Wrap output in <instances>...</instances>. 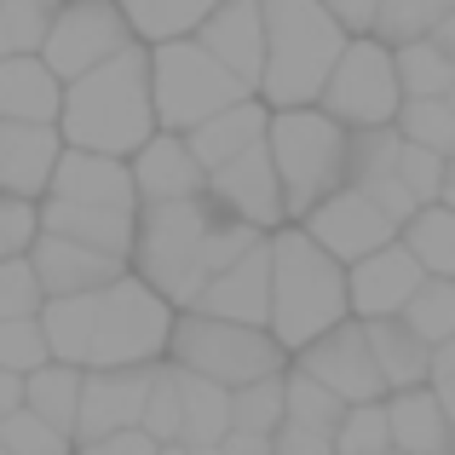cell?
I'll return each instance as SVG.
<instances>
[{
	"mask_svg": "<svg viewBox=\"0 0 455 455\" xmlns=\"http://www.w3.org/2000/svg\"><path fill=\"white\" fill-rule=\"evenodd\" d=\"M58 133L64 145L104 150V156H133L156 133L150 110V46L127 41L122 52L99 58L92 69L64 81L58 99Z\"/></svg>",
	"mask_w": 455,
	"mask_h": 455,
	"instance_id": "6da1fadb",
	"label": "cell"
},
{
	"mask_svg": "<svg viewBox=\"0 0 455 455\" xmlns=\"http://www.w3.org/2000/svg\"><path fill=\"white\" fill-rule=\"evenodd\" d=\"M266 248H271V317H266V329L283 352H300L323 329L352 317L346 311V266L329 248L311 243L294 220L271 225Z\"/></svg>",
	"mask_w": 455,
	"mask_h": 455,
	"instance_id": "7a4b0ae2",
	"label": "cell"
},
{
	"mask_svg": "<svg viewBox=\"0 0 455 455\" xmlns=\"http://www.w3.org/2000/svg\"><path fill=\"white\" fill-rule=\"evenodd\" d=\"M259 29H266V58H259L254 92L271 110L317 104L323 76L346 46V29L334 23V12L323 0H259Z\"/></svg>",
	"mask_w": 455,
	"mask_h": 455,
	"instance_id": "3957f363",
	"label": "cell"
},
{
	"mask_svg": "<svg viewBox=\"0 0 455 455\" xmlns=\"http://www.w3.org/2000/svg\"><path fill=\"white\" fill-rule=\"evenodd\" d=\"M220 220L208 196H173V202H139L133 213V248L127 271L150 283L173 311H185L208 283V231Z\"/></svg>",
	"mask_w": 455,
	"mask_h": 455,
	"instance_id": "277c9868",
	"label": "cell"
},
{
	"mask_svg": "<svg viewBox=\"0 0 455 455\" xmlns=\"http://www.w3.org/2000/svg\"><path fill=\"white\" fill-rule=\"evenodd\" d=\"M266 156L283 190V220H300L311 202L346 185V127L317 104H289L266 116Z\"/></svg>",
	"mask_w": 455,
	"mask_h": 455,
	"instance_id": "5b68a950",
	"label": "cell"
},
{
	"mask_svg": "<svg viewBox=\"0 0 455 455\" xmlns=\"http://www.w3.org/2000/svg\"><path fill=\"white\" fill-rule=\"evenodd\" d=\"M248 81L231 76L196 35H167V41H150V110L156 127L167 133H185L202 116L225 110V104L248 99Z\"/></svg>",
	"mask_w": 455,
	"mask_h": 455,
	"instance_id": "8992f818",
	"label": "cell"
},
{
	"mask_svg": "<svg viewBox=\"0 0 455 455\" xmlns=\"http://www.w3.org/2000/svg\"><path fill=\"white\" fill-rule=\"evenodd\" d=\"M167 363L190 369V375H208L220 387H243V380L277 375L289 363V352L271 340V329L185 306V311H173V329H167Z\"/></svg>",
	"mask_w": 455,
	"mask_h": 455,
	"instance_id": "52a82bcc",
	"label": "cell"
},
{
	"mask_svg": "<svg viewBox=\"0 0 455 455\" xmlns=\"http://www.w3.org/2000/svg\"><path fill=\"white\" fill-rule=\"evenodd\" d=\"M167 329H173V306H167L139 271H122V277H110L99 289V300H92L87 369L156 363V357H167Z\"/></svg>",
	"mask_w": 455,
	"mask_h": 455,
	"instance_id": "ba28073f",
	"label": "cell"
},
{
	"mask_svg": "<svg viewBox=\"0 0 455 455\" xmlns=\"http://www.w3.org/2000/svg\"><path fill=\"white\" fill-rule=\"evenodd\" d=\"M398 76H392V46L375 35H346L340 58L329 64L317 87V110H329L340 127H387L398 116Z\"/></svg>",
	"mask_w": 455,
	"mask_h": 455,
	"instance_id": "9c48e42d",
	"label": "cell"
},
{
	"mask_svg": "<svg viewBox=\"0 0 455 455\" xmlns=\"http://www.w3.org/2000/svg\"><path fill=\"white\" fill-rule=\"evenodd\" d=\"M127 41H139V35L127 29L116 0H58L35 52L46 58V69H52L58 81H69V76H81V69H92L99 58L122 52Z\"/></svg>",
	"mask_w": 455,
	"mask_h": 455,
	"instance_id": "30bf717a",
	"label": "cell"
},
{
	"mask_svg": "<svg viewBox=\"0 0 455 455\" xmlns=\"http://www.w3.org/2000/svg\"><path fill=\"white\" fill-rule=\"evenodd\" d=\"M294 225H300L317 248H329L340 266H352L357 254H369V248H380V243L398 236V220H387V213H380L363 190H352V185H334L329 196L311 202Z\"/></svg>",
	"mask_w": 455,
	"mask_h": 455,
	"instance_id": "8fae6325",
	"label": "cell"
},
{
	"mask_svg": "<svg viewBox=\"0 0 455 455\" xmlns=\"http://www.w3.org/2000/svg\"><path fill=\"white\" fill-rule=\"evenodd\" d=\"M306 375H317L334 398L346 403H363V398H387V380H380L375 357H369V340H363V323L357 317H340L334 329H323L317 340H306L300 352H289Z\"/></svg>",
	"mask_w": 455,
	"mask_h": 455,
	"instance_id": "7c38bea8",
	"label": "cell"
},
{
	"mask_svg": "<svg viewBox=\"0 0 455 455\" xmlns=\"http://www.w3.org/2000/svg\"><path fill=\"white\" fill-rule=\"evenodd\" d=\"M202 196H208L220 213L248 220V225H259V231L283 225V190H277V173H271L266 139H259V145H248V150H236L231 162L208 167V179H202Z\"/></svg>",
	"mask_w": 455,
	"mask_h": 455,
	"instance_id": "4fadbf2b",
	"label": "cell"
},
{
	"mask_svg": "<svg viewBox=\"0 0 455 455\" xmlns=\"http://www.w3.org/2000/svg\"><path fill=\"white\" fill-rule=\"evenodd\" d=\"M427 271L415 266V254L392 236V243L369 248V254H357L352 266H346V311H352L357 323L369 317H398L403 300L415 294V283H421Z\"/></svg>",
	"mask_w": 455,
	"mask_h": 455,
	"instance_id": "5bb4252c",
	"label": "cell"
},
{
	"mask_svg": "<svg viewBox=\"0 0 455 455\" xmlns=\"http://www.w3.org/2000/svg\"><path fill=\"white\" fill-rule=\"evenodd\" d=\"M398 127H346V185L352 190H363L369 202H375L387 220H410L421 202L403 190V179H398Z\"/></svg>",
	"mask_w": 455,
	"mask_h": 455,
	"instance_id": "9a60e30c",
	"label": "cell"
},
{
	"mask_svg": "<svg viewBox=\"0 0 455 455\" xmlns=\"http://www.w3.org/2000/svg\"><path fill=\"white\" fill-rule=\"evenodd\" d=\"M162 363V357H156ZM156 363H127V369H81V403H76V444L104 438L116 427H139L150 392V369Z\"/></svg>",
	"mask_w": 455,
	"mask_h": 455,
	"instance_id": "2e32d148",
	"label": "cell"
},
{
	"mask_svg": "<svg viewBox=\"0 0 455 455\" xmlns=\"http://www.w3.org/2000/svg\"><path fill=\"white\" fill-rule=\"evenodd\" d=\"M41 196H64V202H92V208L139 213V190H133V173H127V156L81 150V145L58 150L52 179H46Z\"/></svg>",
	"mask_w": 455,
	"mask_h": 455,
	"instance_id": "e0dca14e",
	"label": "cell"
},
{
	"mask_svg": "<svg viewBox=\"0 0 455 455\" xmlns=\"http://www.w3.org/2000/svg\"><path fill=\"white\" fill-rule=\"evenodd\" d=\"M29 266L41 277V294H92L104 289L110 277H122L127 259L122 254H104V248H87L76 236H58L35 225V243H29Z\"/></svg>",
	"mask_w": 455,
	"mask_h": 455,
	"instance_id": "ac0fdd59",
	"label": "cell"
},
{
	"mask_svg": "<svg viewBox=\"0 0 455 455\" xmlns=\"http://www.w3.org/2000/svg\"><path fill=\"white\" fill-rule=\"evenodd\" d=\"M190 306H196V311H213V317H231V323H254V329H266V317H271V248H266V236H259L248 254H236L231 266L213 271Z\"/></svg>",
	"mask_w": 455,
	"mask_h": 455,
	"instance_id": "d6986e66",
	"label": "cell"
},
{
	"mask_svg": "<svg viewBox=\"0 0 455 455\" xmlns=\"http://www.w3.org/2000/svg\"><path fill=\"white\" fill-rule=\"evenodd\" d=\"M127 173H133V190L139 202H173V196H202V162L190 156L185 133H167V127H156V133L127 156Z\"/></svg>",
	"mask_w": 455,
	"mask_h": 455,
	"instance_id": "ffe728a7",
	"label": "cell"
},
{
	"mask_svg": "<svg viewBox=\"0 0 455 455\" xmlns=\"http://www.w3.org/2000/svg\"><path fill=\"white\" fill-rule=\"evenodd\" d=\"M58 150H64L58 122H0V190L41 202Z\"/></svg>",
	"mask_w": 455,
	"mask_h": 455,
	"instance_id": "44dd1931",
	"label": "cell"
},
{
	"mask_svg": "<svg viewBox=\"0 0 455 455\" xmlns=\"http://www.w3.org/2000/svg\"><path fill=\"white\" fill-rule=\"evenodd\" d=\"M202 46H208L213 58H220L231 76H243L248 87L259 81V58H266V29H259V0H220V6L208 12V18L196 23Z\"/></svg>",
	"mask_w": 455,
	"mask_h": 455,
	"instance_id": "7402d4cb",
	"label": "cell"
},
{
	"mask_svg": "<svg viewBox=\"0 0 455 455\" xmlns=\"http://www.w3.org/2000/svg\"><path fill=\"white\" fill-rule=\"evenodd\" d=\"M387 433H392V450L403 455H455V427L444 415V403L433 398V387H398L387 392Z\"/></svg>",
	"mask_w": 455,
	"mask_h": 455,
	"instance_id": "603a6c76",
	"label": "cell"
},
{
	"mask_svg": "<svg viewBox=\"0 0 455 455\" xmlns=\"http://www.w3.org/2000/svg\"><path fill=\"white\" fill-rule=\"evenodd\" d=\"M35 225L58 236H76L87 248H104V254H122L133 248V213L122 208H92V202H64V196H41L35 202Z\"/></svg>",
	"mask_w": 455,
	"mask_h": 455,
	"instance_id": "cb8c5ba5",
	"label": "cell"
},
{
	"mask_svg": "<svg viewBox=\"0 0 455 455\" xmlns=\"http://www.w3.org/2000/svg\"><path fill=\"white\" fill-rule=\"evenodd\" d=\"M259 139H266V99H259V92H248V99H236V104H225V110L202 116L196 127H185V145L202 162V173L220 167V162H231L236 150L259 145Z\"/></svg>",
	"mask_w": 455,
	"mask_h": 455,
	"instance_id": "d4e9b609",
	"label": "cell"
},
{
	"mask_svg": "<svg viewBox=\"0 0 455 455\" xmlns=\"http://www.w3.org/2000/svg\"><path fill=\"white\" fill-rule=\"evenodd\" d=\"M64 81L46 69L41 52H6L0 58V122H58Z\"/></svg>",
	"mask_w": 455,
	"mask_h": 455,
	"instance_id": "484cf974",
	"label": "cell"
},
{
	"mask_svg": "<svg viewBox=\"0 0 455 455\" xmlns=\"http://www.w3.org/2000/svg\"><path fill=\"white\" fill-rule=\"evenodd\" d=\"M363 340H369V357H375L387 392L421 387V380H427V357H433V346H427L403 317H369L363 323Z\"/></svg>",
	"mask_w": 455,
	"mask_h": 455,
	"instance_id": "4316f807",
	"label": "cell"
},
{
	"mask_svg": "<svg viewBox=\"0 0 455 455\" xmlns=\"http://www.w3.org/2000/svg\"><path fill=\"white\" fill-rule=\"evenodd\" d=\"M92 300H99V289H92V294H46V300L35 306V323H41V334H46V352H52L58 363L87 369V346H92Z\"/></svg>",
	"mask_w": 455,
	"mask_h": 455,
	"instance_id": "83f0119b",
	"label": "cell"
},
{
	"mask_svg": "<svg viewBox=\"0 0 455 455\" xmlns=\"http://www.w3.org/2000/svg\"><path fill=\"white\" fill-rule=\"evenodd\" d=\"M398 243L415 254L427 277H455V208L450 202H421L398 225Z\"/></svg>",
	"mask_w": 455,
	"mask_h": 455,
	"instance_id": "f1b7e54d",
	"label": "cell"
},
{
	"mask_svg": "<svg viewBox=\"0 0 455 455\" xmlns=\"http://www.w3.org/2000/svg\"><path fill=\"white\" fill-rule=\"evenodd\" d=\"M225 427H231V387L179 369V438L185 444H220Z\"/></svg>",
	"mask_w": 455,
	"mask_h": 455,
	"instance_id": "f546056e",
	"label": "cell"
},
{
	"mask_svg": "<svg viewBox=\"0 0 455 455\" xmlns=\"http://www.w3.org/2000/svg\"><path fill=\"white\" fill-rule=\"evenodd\" d=\"M76 403H81V369L46 357L41 369L23 375V410H35L46 427L58 433H76Z\"/></svg>",
	"mask_w": 455,
	"mask_h": 455,
	"instance_id": "4dcf8cb0",
	"label": "cell"
},
{
	"mask_svg": "<svg viewBox=\"0 0 455 455\" xmlns=\"http://www.w3.org/2000/svg\"><path fill=\"white\" fill-rule=\"evenodd\" d=\"M392 76H398L403 99H444L450 81H455V58L433 41V35H415V41L392 46Z\"/></svg>",
	"mask_w": 455,
	"mask_h": 455,
	"instance_id": "1f68e13d",
	"label": "cell"
},
{
	"mask_svg": "<svg viewBox=\"0 0 455 455\" xmlns=\"http://www.w3.org/2000/svg\"><path fill=\"white\" fill-rule=\"evenodd\" d=\"M116 6H122L127 29L150 46V41H167V35H190L220 0H116Z\"/></svg>",
	"mask_w": 455,
	"mask_h": 455,
	"instance_id": "d6a6232c",
	"label": "cell"
},
{
	"mask_svg": "<svg viewBox=\"0 0 455 455\" xmlns=\"http://www.w3.org/2000/svg\"><path fill=\"white\" fill-rule=\"evenodd\" d=\"M398 317L410 323L427 346L450 340V334H455V277H421V283H415V294L403 300Z\"/></svg>",
	"mask_w": 455,
	"mask_h": 455,
	"instance_id": "836d02e7",
	"label": "cell"
},
{
	"mask_svg": "<svg viewBox=\"0 0 455 455\" xmlns=\"http://www.w3.org/2000/svg\"><path fill=\"white\" fill-rule=\"evenodd\" d=\"M392 127H398V139L427 145V150H438V156L455 150V110H450L444 99H398Z\"/></svg>",
	"mask_w": 455,
	"mask_h": 455,
	"instance_id": "e575fe53",
	"label": "cell"
},
{
	"mask_svg": "<svg viewBox=\"0 0 455 455\" xmlns=\"http://www.w3.org/2000/svg\"><path fill=\"white\" fill-rule=\"evenodd\" d=\"M289 369V363H283ZM283 369L277 375H259L231 387V427H248V433H277L283 427Z\"/></svg>",
	"mask_w": 455,
	"mask_h": 455,
	"instance_id": "d590c367",
	"label": "cell"
},
{
	"mask_svg": "<svg viewBox=\"0 0 455 455\" xmlns=\"http://www.w3.org/2000/svg\"><path fill=\"white\" fill-rule=\"evenodd\" d=\"M387 444H392L387 403H380V398L346 403L340 421H334V455H375V450H387Z\"/></svg>",
	"mask_w": 455,
	"mask_h": 455,
	"instance_id": "8d00e7d4",
	"label": "cell"
},
{
	"mask_svg": "<svg viewBox=\"0 0 455 455\" xmlns=\"http://www.w3.org/2000/svg\"><path fill=\"white\" fill-rule=\"evenodd\" d=\"M444 6H450V0H380L375 18H369V35L387 41V46L415 41V35H427L438 18H444Z\"/></svg>",
	"mask_w": 455,
	"mask_h": 455,
	"instance_id": "74e56055",
	"label": "cell"
},
{
	"mask_svg": "<svg viewBox=\"0 0 455 455\" xmlns=\"http://www.w3.org/2000/svg\"><path fill=\"white\" fill-rule=\"evenodd\" d=\"M0 444H6L12 455H69L76 450V438L69 433H58V427H46L35 410H12V415H0Z\"/></svg>",
	"mask_w": 455,
	"mask_h": 455,
	"instance_id": "f35d334b",
	"label": "cell"
},
{
	"mask_svg": "<svg viewBox=\"0 0 455 455\" xmlns=\"http://www.w3.org/2000/svg\"><path fill=\"white\" fill-rule=\"evenodd\" d=\"M139 427H145L156 444L179 438V369L167 357L150 369V392H145V410H139Z\"/></svg>",
	"mask_w": 455,
	"mask_h": 455,
	"instance_id": "ab89813d",
	"label": "cell"
},
{
	"mask_svg": "<svg viewBox=\"0 0 455 455\" xmlns=\"http://www.w3.org/2000/svg\"><path fill=\"white\" fill-rule=\"evenodd\" d=\"M46 334H41V323H35V311L29 317H0V369H12V375H29V369H41L46 363Z\"/></svg>",
	"mask_w": 455,
	"mask_h": 455,
	"instance_id": "60d3db41",
	"label": "cell"
},
{
	"mask_svg": "<svg viewBox=\"0 0 455 455\" xmlns=\"http://www.w3.org/2000/svg\"><path fill=\"white\" fill-rule=\"evenodd\" d=\"M41 300H46V294H41V277H35L29 254L0 259V317H29Z\"/></svg>",
	"mask_w": 455,
	"mask_h": 455,
	"instance_id": "b9f144b4",
	"label": "cell"
},
{
	"mask_svg": "<svg viewBox=\"0 0 455 455\" xmlns=\"http://www.w3.org/2000/svg\"><path fill=\"white\" fill-rule=\"evenodd\" d=\"M398 179L415 202H438V179H444V156L427 150V145H398Z\"/></svg>",
	"mask_w": 455,
	"mask_h": 455,
	"instance_id": "7bdbcfd3",
	"label": "cell"
},
{
	"mask_svg": "<svg viewBox=\"0 0 455 455\" xmlns=\"http://www.w3.org/2000/svg\"><path fill=\"white\" fill-rule=\"evenodd\" d=\"M46 18H52V12L6 6V0H0V58H6V52H35V46H41Z\"/></svg>",
	"mask_w": 455,
	"mask_h": 455,
	"instance_id": "ee69618b",
	"label": "cell"
},
{
	"mask_svg": "<svg viewBox=\"0 0 455 455\" xmlns=\"http://www.w3.org/2000/svg\"><path fill=\"white\" fill-rule=\"evenodd\" d=\"M29 243H35V202L0 190V259L29 254Z\"/></svg>",
	"mask_w": 455,
	"mask_h": 455,
	"instance_id": "f6af8a7d",
	"label": "cell"
},
{
	"mask_svg": "<svg viewBox=\"0 0 455 455\" xmlns=\"http://www.w3.org/2000/svg\"><path fill=\"white\" fill-rule=\"evenodd\" d=\"M427 387H433V398L444 403V415L455 427V334L433 346V357H427Z\"/></svg>",
	"mask_w": 455,
	"mask_h": 455,
	"instance_id": "bcb514c9",
	"label": "cell"
},
{
	"mask_svg": "<svg viewBox=\"0 0 455 455\" xmlns=\"http://www.w3.org/2000/svg\"><path fill=\"white\" fill-rule=\"evenodd\" d=\"M162 444L145 433V427H116V433L104 438H87V444H76V455H156Z\"/></svg>",
	"mask_w": 455,
	"mask_h": 455,
	"instance_id": "7dc6e473",
	"label": "cell"
},
{
	"mask_svg": "<svg viewBox=\"0 0 455 455\" xmlns=\"http://www.w3.org/2000/svg\"><path fill=\"white\" fill-rule=\"evenodd\" d=\"M271 450H277V455H334V438L329 433H311V427L283 421L277 433H271Z\"/></svg>",
	"mask_w": 455,
	"mask_h": 455,
	"instance_id": "c3c4849f",
	"label": "cell"
},
{
	"mask_svg": "<svg viewBox=\"0 0 455 455\" xmlns=\"http://www.w3.org/2000/svg\"><path fill=\"white\" fill-rule=\"evenodd\" d=\"M323 6L334 12V23H340L346 35H369V18H375L380 0H323Z\"/></svg>",
	"mask_w": 455,
	"mask_h": 455,
	"instance_id": "681fc988",
	"label": "cell"
},
{
	"mask_svg": "<svg viewBox=\"0 0 455 455\" xmlns=\"http://www.w3.org/2000/svg\"><path fill=\"white\" fill-rule=\"evenodd\" d=\"M220 455H271V433H248V427H225L220 444H213Z\"/></svg>",
	"mask_w": 455,
	"mask_h": 455,
	"instance_id": "f907efd6",
	"label": "cell"
},
{
	"mask_svg": "<svg viewBox=\"0 0 455 455\" xmlns=\"http://www.w3.org/2000/svg\"><path fill=\"white\" fill-rule=\"evenodd\" d=\"M23 403V375H12V369H0V415H12Z\"/></svg>",
	"mask_w": 455,
	"mask_h": 455,
	"instance_id": "816d5d0a",
	"label": "cell"
},
{
	"mask_svg": "<svg viewBox=\"0 0 455 455\" xmlns=\"http://www.w3.org/2000/svg\"><path fill=\"white\" fill-rule=\"evenodd\" d=\"M427 35H433V41H438V46H444V52L455 58V6H444V18H438Z\"/></svg>",
	"mask_w": 455,
	"mask_h": 455,
	"instance_id": "f5cc1de1",
	"label": "cell"
},
{
	"mask_svg": "<svg viewBox=\"0 0 455 455\" xmlns=\"http://www.w3.org/2000/svg\"><path fill=\"white\" fill-rule=\"evenodd\" d=\"M156 455H220V450H213V444H185V438H167Z\"/></svg>",
	"mask_w": 455,
	"mask_h": 455,
	"instance_id": "db71d44e",
	"label": "cell"
},
{
	"mask_svg": "<svg viewBox=\"0 0 455 455\" xmlns=\"http://www.w3.org/2000/svg\"><path fill=\"white\" fill-rule=\"evenodd\" d=\"M438 202H450V208H455V150L444 156V179H438Z\"/></svg>",
	"mask_w": 455,
	"mask_h": 455,
	"instance_id": "11a10c76",
	"label": "cell"
},
{
	"mask_svg": "<svg viewBox=\"0 0 455 455\" xmlns=\"http://www.w3.org/2000/svg\"><path fill=\"white\" fill-rule=\"evenodd\" d=\"M6 6H35V12H52L58 0H6Z\"/></svg>",
	"mask_w": 455,
	"mask_h": 455,
	"instance_id": "9f6ffc18",
	"label": "cell"
},
{
	"mask_svg": "<svg viewBox=\"0 0 455 455\" xmlns=\"http://www.w3.org/2000/svg\"><path fill=\"white\" fill-rule=\"evenodd\" d=\"M375 455H403V450H392V444H387V450H375Z\"/></svg>",
	"mask_w": 455,
	"mask_h": 455,
	"instance_id": "6f0895ef",
	"label": "cell"
},
{
	"mask_svg": "<svg viewBox=\"0 0 455 455\" xmlns=\"http://www.w3.org/2000/svg\"><path fill=\"white\" fill-rule=\"evenodd\" d=\"M0 455H12V450H6V444H0Z\"/></svg>",
	"mask_w": 455,
	"mask_h": 455,
	"instance_id": "680465c9",
	"label": "cell"
},
{
	"mask_svg": "<svg viewBox=\"0 0 455 455\" xmlns=\"http://www.w3.org/2000/svg\"><path fill=\"white\" fill-rule=\"evenodd\" d=\"M271 455H277V450H271Z\"/></svg>",
	"mask_w": 455,
	"mask_h": 455,
	"instance_id": "91938a15",
	"label": "cell"
},
{
	"mask_svg": "<svg viewBox=\"0 0 455 455\" xmlns=\"http://www.w3.org/2000/svg\"><path fill=\"white\" fill-rule=\"evenodd\" d=\"M450 6H455V0H450Z\"/></svg>",
	"mask_w": 455,
	"mask_h": 455,
	"instance_id": "94428289",
	"label": "cell"
},
{
	"mask_svg": "<svg viewBox=\"0 0 455 455\" xmlns=\"http://www.w3.org/2000/svg\"><path fill=\"white\" fill-rule=\"evenodd\" d=\"M69 455H76V450H69Z\"/></svg>",
	"mask_w": 455,
	"mask_h": 455,
	"instance_id": "6125c7cd",
	"label": "cell"
}]
</instances>
